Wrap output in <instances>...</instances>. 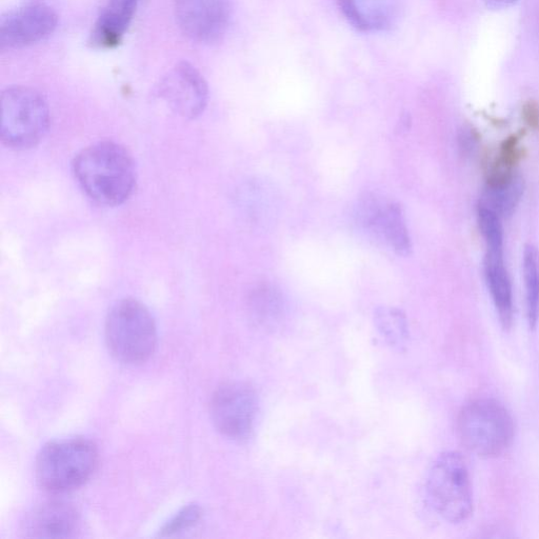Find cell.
<instances>
[{
    "instance_id": "ac0fdd59",
    "label": "cell",
    "mask_w": 539,
    "mask_h": 539,
    "mask_svg": "<svg viewBox=\"0 0 539 539\" xmlns=\"http://www.w3.org/2000/svg\"><path fill=\"white\" fill-rule=\"evenodd\" d=\"M374 319L379 333L391 347L401 350L407 345L409 329L403 311L388 307L379 308Z\"/></svg>"
},
{
    "instance_id": "8992f818",
    "label": "cell",
    "mask_w": 539,
    "mask_h": 539,
    "mask_svg": "<svg viewBox=\"0 0 539 539\" xmlns=\"http://www.w3.org/2000/svg\"><path fill=\"white\" fill-rule=\"evenodd\" d=\"M429 501L452 524L466 522L473 512V490L464 457L453 451L439 455L427 478Z\"/></svg>"
},
{
    "instance_id": "30bf717a",
    "label": "cell",
    "mask_w": 539,
    "mask_h": 539,
    "mask_svg": "<svg viewBox=\"0 0 539 539\" xmlns=\"http://www.w3.org/2000/svg\"><path fill=\"white\" fill-rule=\"evenodd\" d=\"M58 26L49 6L33 4L8 12L0 21V49H24L46 41Z\"/></svg>"
},
{
    "instance_id": "e0dca14e",
    "label": "cell",
    "mask_w": 539,
    "mask_h": 539,
    "mask_svg": "<svg viewBox=\"0 0 539 539\" xmlns=\"http://www.w3.org/2000/svg\"><path fill=\"white\" fill-rule=\"evenodd\" d=\"M524 192V178L516 173L504 184L486 186L478 204L492 210L502 219L508 218L521 203Z\"/></svg>"
},
{
    "instance_id": "5bb4252c",
    "label": "cell",
    "mask_w": 539,
    "mask_h": 539,
    "mask_svg": "<svg viewBox=\"0 0 539 539\" xmlns=\"http://www.w3.org/2000/svg\"><path fill=\"white\" fill-rule=\"evenodd\" d=\"M79 522L75 508L64 502H49L34 509L26 519L30 537L61 538L70 536Z\"/></svg>"
},
{
    "instance_id": "4fadbf2b",
    "label": "cell",
    "mask_w": 539,
    "mask_h": 539,
    "mask_svg": "<svg viewBox=\"0 0 539 539\" xmlns=\"http://www.w3.org/2000/svg\"><path fill=\"white\" fill-rule=\"evenodd\" d=\"M139 0H109L92 28L89 44L110 50L123 42L137 11Z\"/></svg>"
},
{
    "instance_id": "44dd1931",
    "label": "cell",
    "mask_w": 539,
    "mask_h": 539,
    "mask_svg": "<svg viewBox=\"0 0 539 539\" xmlns=\"http://www.w3.org/2000/svg\"><path fill=\"white\" fill-rule=\"evenodd\" d=\"M202 516V510L197 505H189L179 512L171 521L164 527L162 535L170 536L179 532H183L193 527Z\"/></svg>"
},
{
    "instance_id": "9a60e30c",
    "label": "cell",
    "mask_w": 539,
    "mask_h": 539,
    "mask_svg": "<svg viewBox=\"0 0 539 539\" xmlns=\"http://www.w3.org/2000/svg\"><path fill=\"white\" fill-rule=\"evenodd\" d=\"M486 282L496 312L504 329L513 323L514 305L510 276L504 261V253L487 252L484 259Z\"/></svg>"
},
{
    "instance_id": "7402d4cb",
    "label": "cell",
    "mask_w": 539,
    "mask_h": 539,
    "mask_svg": "<svg viewBox=\"0 0 539 539\" xmlns=\"http://www.w3.org/2000/svg\"><path fill=\"white\" fill-rule=\"evenodd\" d=\"M519 138L512 135L506 139L501 147L497 162L507 168L515 169V166L521 161L522 150L519 149Z\"/></svg>"
},
{
    "instance_id": "7a4b0ae2",
    "label": "cell",
    "mask_w": 539,
    "mask_h": 539,
    "mask_svg": "<svg viewBox=\"0 0 539 539\" xmlns=\"http://www.w3.org/2000/svg\"><path fill=\"white\" fill-rule=\"evenodd\" d=\"M97 461L96 447L87 439L70 438L52 442L37 456V482L52 493L75 490L92 476Z\"/></svg>"
},
{
    "instance_id": "cb8c5ba5",
    "label": "cell",
    "mask_w": 539,
    "mask_h": 539,
    "mask_svg": "<svg viewBox=\"0 0 539 539\" xmlns=\"http://www.w3.org/2000/svg\"><path fill=\"white\" fill-rule=\"evenodd\" d=\"M488 8L502 10L512 6L516 0H484Z\"/></svg>"
},
{
    "instance_id": "6da1fadb",
    "label": "cell",
    "mask_w": 539,
    "mask_h": 539,
    "mask_svg": "<svg viewBox=\"0 0 539 539\" xmlns=\"http://www.w3.org/2000/svg\"><path fill=\"white\" fill-rule=\"evenodd\" d=\"M72 167L78 185L98 205H123L135 190L134 158L117 143L99 142L85 148L76 155Z\"/></svg>"
},
{
    "instance_id": "7c38bea8",
    "label": "cell",
    "mask_w": 539,
    "mask_h": 539,
    "mask_svg": "<svg viewBox=\"0 0 539 539\" xmlns=\"http://www.w3.org/2000/svg\"><path fill=\"white\" fill-rule=\"evenodd\" d=\"M347 21L359 31L383 32L401 21L405 0H337Z\"/></svg>"
},
{
    "instance_id": "9c48e42d",
    "label": "cell",
    "mask_w": 539,
    "mask_h": 539,
    "mask_svg": "<svg viewBox=\"0 0 539 539\" xmlns=\"http://www.w3.org/2000/svg\"><path fill=\"white\" fill-rule=\"evenodd\" d=\"M174 12L179 29L201 44H213L225 36L231 18V0H175Z\"/></svg>"
},
{
    "instance_id": "ba28073f",
    "label": "cell",
    "mask_w": 539,
    "mask_h": 539,
    "mask_svg": "<svg viewBox=\"0 0 539 539\" xmlns=\"http://www.w3.org/2000/svg\"><path fill=\"white\" fill-rule=\"evenodd\" d=\"M355 218L357 225L377 241L398 255H410L412 242L401 206L382 202L374 195H366L356 207Z\"/></svg>"
},
{
    "instance_id": "603a6c76",
    "label": "cell",
    "mask_w": 539,
    "mask_h": 539,
    "mask_svg": "<svg viewBox=\"0 0 539 539\" xmlns=\"http://www.w3.org/2000/svg\"><path fill=\"white\" fill-rule=\"evenodd\" d=\"M525 124L532 130H539V105L529 101L523 106L522 111Z\"/></svg>"
},
{
    "instance_id": "2e32d148",
    "label": "cell",
    "mask_w": 539,
    "mask_h": 539,
    "mask_svg": "<svg viewBox=\"0 0 539 539\" xmlns=\"http://www.w3.org/2000/svg\"><path fill=\"white\" fill-rule=\"evenodd\" d=\"M254 321L266 329H274L283 322L286 313L284 296L273 286L256 288L249 299Z\"/></svg>"
},
{
    "instance_id": "ffe728a7",
    "label": "cell",
    "mask_w": 539,
    "mask_h": 539,
    "mask_svg": "<svg viewBox=\"0 0 539 539\" xmlns=\"http://www.w3.org/2000/svg\"><path fill=\"white\" fill-rule=\"evenodd\" d=\"M477 223L484 237L487 252L504 253L502 218L483 205H477Z\"/></svg>"
},
{
    "instance_id": "52a82bcc",
    "label": "cell",
    "mask_w": 539,
    "mask_h": 539,
    "mask_svg": "<svg viewBox=\"0 0 539 539\" xmlns=\"http://www.w3.org/2000/svg\"><path fill=\"white\" fill-rule=\"evenodd\" d=\"M211 415L217 430L233 441L243 442L253 430L257 415L254 390L244 383L219 388L211 402Z\"/></svg>"
},
{
    "instance_id": "277c9868",
    "label": "cell",
    "mask_w": 539,
    "mask_h": 539,
    "mask_svg": "<svg viewBox=\"0 0 539 539\" xmlns=\"http://www.w3.org/2000/svg\"><path fill=\"white\" fill-rule=\"evenodd\" d=\"M457 434L469 452L482 458L497 457L513 441V419L503 405L492 399H477L459 413Z\"/></svg>"
},
{
    "instance_id": "d6986e66",
    "label": "cell",
    "mask_w": 539,
    "mask_h": 539,
    "mask_svg": "<svg viewBox=\"0 0 539 539\" xmlns=\"http://www.w3.org/2000/svg\"><path fill=\"white\" fill-rule=\"evenodd\" d=\"M523 268L528 322L535 328L539 321V252L533 245L525 247Z\"/></svg>"
},
{
    "instance_id": "3957f363",
    "label": "cell",
    "mask_w": 539,
    "mask_h": 539,
    "mask_svg": "<svg viewBox=\"0 0 539 539\" xmlns=\"http://www.w3.org/2000/svg\"><path fill=\"white\" fill-rule=\"evenodd\" d=\"M0 138L13 150H28L45 137L50 126V109L45 97L27 87H10L0 97Z\"/></svg>"
},
{
    "instance_id": "5b68a950",
    "label": "cell",
    "mask_w": 539,
    "mask_h": 539,
    "mask_svg": "<svg viewBox=\"0 0 539 539\" xmlns=\"http://www.w3.org/2000/svg\"><path fill=\"white\" fill-rule=\"evenodd\" d=\"M106 341L112 355L125 364H139L154 352V318L142 303L124 299L114 305L106 322Z\"/></svg>"
},
{
    "instance_id": "8fae6325",
    "label": "cell",
    "mask_w": 539,
    "mask_h": 539,
    "mask_svg": "<svg viewBox=\"0 0 539 539\" xmlns=\"http://www.w3.org/2000/svg\"><path fill=\"white\" fill-rule=\"evenodd\" d=\"M158 93L174 113L187 119L202 115L209 101L206 79L186 62L179 63L167 73Z\"/></svg>"
}]
</instances>
